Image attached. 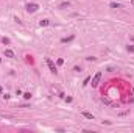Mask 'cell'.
Instances as JSON below:
<instances>
[{"instance_id": "6da1fadb", "label": "cell", "mask_w": 134, "mask_h": 133, "mask_svg": "<svg viewBox=\"0 0 134 133\" xmlns=\"http://www.w3.org/2000/svg\"><path fill=\"white\" fill-rule=\"evenodd\" d=\"M25 10H27V13H36L37 10H39V5L37 3H28Z\"/></svg>"}, {"instance_id": "7a4b0ae2", "label": "cell", "mask_w": 134, "mask_h": 133, "mask_svg": "<svg viewBox=\"0 0 134 133\" xmlns=\"http://www.w3.org/2000/svg\"><path fill=\"white\" fill-rule=\"evenodd\" d=\"M100 80H101V72H97L92 78V88H97L98 83H100Z\"/></svg>"}, {"instance_id": "3957f363", "label": "cell", "mask_w": 134, "mask_h": 133, "mask_svg": "<svg viewBox=\"0 0 134 133\" xmlns=\"http://www.w3.org/2000/svg\"><path fill=\"white\" fill-rule=\"evenodd\" d=\"M45 63H47V66H49V69H50V71H52L53 74H56V72H58V69H56L55 63H53V61L50 60V58H45Z\"/></svg>"}, {"instance_id": "277c9868", "label": "cell", "mask_w": 134, "mask_h": 133, "mask_svg": "<svg viewBox=\"0 0 134 133\" xmlns=\"http://www.w3.org/2000/svg\"><path fill=\"white\" fill-rule=\"evenodd\" d=\"M3 55H5L6 58H14V52H13L11 49H6V50L3 52Z\"/></svg>"}, {"instance_id": "5b68a950", "label": "cell", "mask_w": 134, "mask_h": 133, "mask_svg": "<svg viewBox=\"0 0 134 133\" xmlns=\"http://www.w3.org/2000/svg\"><path fill=\"white\" fill-rule=\"evenodd\" d=\"M81 114H83V116H84L86 119H90V121H92V119H94V114H92V113H89V111H83Z\"/></svg>"}, {"instance_id": "8992f818", "label": "cell", "mask_w": 134, "mask_h": 133, "mask_svg": "<svg viewBox=\"0 0 134 133\" xmlns=\"http://www.w3.org/2000/svg\"><path fill=\"white\" fill-rule=\"evenodd\" d=\"M49 24H50V20H49V19H42L41 22H39V25H41V27H47Z\"/></svg>"}, {"instance_id": "52a82bcc", "label": "cell", "mask_w": 134, "mask_h": 133, "mask_svg": "<svg viewBox=\"0 0 134 133\" xmlns=\"http://www.w3.org/2000/svg\"><path fill=\"white\" fill-rule=\"evenodd\" d=\"M72 39H73V36H69V38H63V39H61V42H64V44H66V42H70Z\"/></svg>"}, {"instance_id": "ba28073f", "label": "cell", "mask_w": 134, "mask_h": 133, "mask_svg": "<svg viewBox=\"0 0 134 133\" xmlns=\"http://www.w3.org/2000/svg\"><path fill=\"white\" fill-rule=\"evenodd\" d=\"M111 8L117 10V8H120V5H119V3H116V2H112V3H111Z\"/></svg>"}, {"instance_id": "9c48e42d", "label": "cell", "mask_w": 134, "mask_h": 133, "mask_svg": "<svg viewBox=\"0 0 134 133\" xmlns=\"http://www.w3.org/2000/svg\"><path fill=\"white\" fill-rule=\"evenodd\" d=\"M23 97L28 100V99H31V94H30V92H23Z\"/></svg>"}, {"instance_id": "30bf717a", "label": "cell", "mask_w": 134, "mask_h": 133, "mask_svg": "<svg viewBox=\"0 0 134 133\" xmlns=\"http://www.w3.org/2000/svg\"><path fill=\"white\" fill-rule=\"evenodd\" d=\"M89 81H90V78H89V77H87V78L84 80V83H83V86H87V85H89Z\"/></svg>"}, {"instance_id": "8fae6325", "label": "cell", "mask_w": 134, "mask_h": 133, "mask_svg": "<svg viewBox=\"0 0 134 133\" xmlns=\"http://www.w3.org/2000/svg\"><path fill=\"white\" fill-rule=\"evenodd\" d=\"M128 52H134V44H131V46H128Z\"/></svg>"}, {"instance_id": "7c38bea8", "label": "cell", "mask_w": 134, "mask_h": 133, "mask_svg": "<svg viewBox=\"0 0 134 133\" xmlns=\"http://www.w3.org/2000/svg\"><path fill=\"white\" fill-rule=\"evenodd\" d=\"M59 6H61V8H66V6H69V2H64V3H61Z\"/></svg>"}, {"instance_id": "4fadbf2b", "label": "cell", "mask_w": 134, "mask_h": 133, "mask_svg": "<svg viewBox=\"0 0 134 133\" xmlns=\"http://www.w3.org/2000/svg\"><path fill=\"white\" fill-rule=\"evenodd\" d=\"M2 41H3V44H9V42H11V41H9V39H8V38H3V39H2Z\"/></svg>"}, {"instance_id": "5bb4252c", "label": "cell", "mask_w": 134, "mask_h": 133, "mask_svg": "<svg viewBox=\"0 0 134 133\" xmlns=\"http://www.w3.org/2000/svg\"><path fill=\"white\" fill-rule=\"evenodd\" d=\"M103 102H104V103H108V105H109V103H111V100H109V99H106V97H103Z\"/></svg>"}, {"instance_id": "9a60e30c", "label": "cell", "mask_w": 134, "mask_h": 133, "mask_svg": "<svg viewBox=\"0 0 134 133\" xmlns=\"http://www.w3.org/2000/svg\"><path fill=\"white\" fill-rule=\"evenodd\" d=\"M73 71H75V72H81V69H80L78 66H75V67H73Z\"/></svg>"}, {"instance_id": "2e32d148", "label": "cell", "mask_w": 134, "mask_h": 133, "mask_svg": "<svg viewBox=\"0 0 134 133\" xmlns=\"http://www.w3.org/2000/svg\"><path fill=\"white\" fill-rule=\"evenodd\" d=\"M0 95H3V88L0 86Z\"/></svg>"}, {"instance_id": "e0dca14e", "label": "cell", "mask_w": 134, "mask_h": 133, "mask_svg": "<svg viewBox=\"0 0 134 133\" xmlns=\"http://www.w3.org/2000/svg\"><path fill=\"white\" fill-rule=\"evenodd\" d=\"M0 63H2V58H0Z\"/></svg>"}, {"instance_id": "ac0fdd59", "label": "cell", "mask_w": 134, "mask_h": 133, "mask_svg": "<svg viewBox=\"0 0 134 133\" xmlns=\"http://www.w3.org/2000/svg\"><path fill=\"white\" fill-rule=\"evenodd\" d=\"M133 5H134V0H133Z\"/></svg>"}]
</instances>
